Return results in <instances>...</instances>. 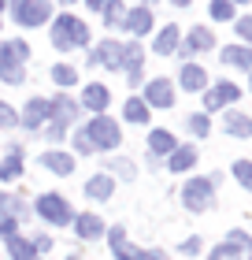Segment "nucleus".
Returning <instances> with one entry per match:
<instances>
[{"instance_id": "f257e3e1", "label": "nucleus", "mask_w": 252, "mask_h": 260, "mask_svg": "<svg viewBox=\"0 0 252 260\" xmlns=\"http://www.w3.org/2000/svg\"><path fill=\"white\" fill-rule=\"evenodd\" d=\"M52 41H56V49H75V45L89 41V30H86V22H78L70 15H59L56 26H52Z\"/></svg>"}, {"instance_id": "f03ea898", "label": "nucleus", "mask_w": 252, "mask_h": 260, "mask_svg": "<svg viewBox=\"0 0 252 260\" xmlns=\"http://www.w3.org/2000/svg\"><path fill=\"white\" fill-rule=\"evenodd\" d=\"M11 15H15L19 26H41L49 19V0H15Z\"/></svg>"}, {"instance_id": "7ed1b4c3", "label": "nucleus", "mask_w": 252, "mask_h": 260, "mask_svg": "<svg viewBox=\"0 0 252 260\" xmlns=\"http://www.w3.org/2000/svg\"><path fill=\"white\" fill-rule=\"evenodd\" d=\"M38 216L49 219L52 227H63V223L75 219V216H70V208H67V201L59 197V193H45V197H38Z\"/></svg>"}, {"instance_id": "20e7f679", "label": "nucleus", "mask_w": 252, "mask_h": 260, "mask_svg": "<svg viewBox=\"0 0 252 260\" xmlns=\"http://www.w3.org/2000/svg\"><path fill=\"white\" fill-rule=\"evenodd\" d=\"M211 193H215V182L211 179H193V182H186V190H182V201H186V208H208L211 205Z\"/></svg>"}, {"instance_id": "39448f33", "label": "nucleus", "mask_w": 252, "mask_h": 260, "mask_svg": "<svg viewBox=\"0 0 252 260\" xmlns=\"http://www.w3.org/2000/svg\"><path fill=\"white\" fill-rule=\"evenodd\" d=\"M89 141H93V149H112V145H119V126L107 119V115H97V119L89 123Z\"/></svg>"}, {"instance_id": "423d86ee", "label": "nucleus", "mask_w": 252, "mask_h": 260, "mask_svg": "<svg viewBox=\"0 0 252 260\" xmlns=\"http://www.w3.org/2000/svg\"><path fill=\"white\" fill-rule=\"evenodd\" d=\"M145 104H156V108H171L174 104V89H171V82L167 78H156L145 86Z\"/></svg>"}, {"instance_id": "0eeeda50", "label": "nucleus", "mask_w": 252, "mask_h": 260, "mask_svg": "<svg viewBox=\"0 0 252 260\" xmlns=\"http://www.w3.org/2000/svg\"><path fill=\"white\" fill-rule=\"evenodd\" d=\"M237 97H241V89H237L234 82H219V86H215L208 97H204V104L215 112V108H223V104H230V101H237Z\"/></svg>"}, {"instance_id": "6e6552de", "label": "nucleus", "mask_w": 252, "mask_h": 260, "mask_svg": "<svg viewBox=\"0 0 252 260\" xmlns=\"http://www.w3.org/2000/svg\"><path fill=\"white\" fill-rule=\"evenodd\" d=\"M107 242H112V249H115L119 260H137V249L126 242V231H123V227H112V231H107Z\"/></svg>"}, {"instance_id": "1a4fd4ad", "label": "nucleus", "mask_w": 252, "mask_h": 260, "mask_svg": "<svg viewBox=\"0 0 252 260\" xmlns=\"http://www.w3.org/2000/svg\"><path fill=\"white\" fill-rule=\"evenodd\" d=\"M204 86H208V75H204V67H197V63H186V67H182V89H189V93H200Z\"/></svg>"}, {"instance_id": "9d476101", "label": "nucleus", "mask_w": 252, "mask_h": 260, "mask_svg": "<svg viewBox=\"0 0 252 260\" xmlns=\"http://www.w3.org/2000/svg\"><path fill=\"white\" fill-rule=\"evenodd\" d=\"M245 249H248V234L234 231V234H230V242H226V245H219V249H215L211 256H215V260H223V256H241Z\"/></svg>"}, {"instance_id": "9b49d317", "label": "nucleus", "mask_w": 252, "mask_h": 260, "mask_svg": "<svg viewBox=\"0 0 252 260\" xmlns=\"http://www.w3.org/2000/svg\"><path fill=\"white\" fill-rule=\"evenodd\" d=\"M93 60H97V63H107V67H123V45H119V41H104Z\"/></svg>"}, {"instance_id": "f8f14e48", "label": "nucleus", "mask_w": 252, "mask_h": 260, "mask_svg": "<svg viewBox=\"0 0 252 260\" xmlns=\"http://www.w3.org/2000/svg\"><path fill=\"white\" fill-rule=\"evenodd\" d=\"M41 164H45L52 175H70V171H75V160H70L67 152H45Z\"/></svg>"}, {"instance_id": "ddd939ff", "label": "nucleus", "mask_w": 252, "mask_h": 260, "mask_svg": "<svg viewBox=\"0 0 252 260\" xmlns=\"http://www.w3.org/2000/svg\"><path fill=\"white\" fill-rule=\"evenodd\" d=\"M45 115H49V101H41V97H38V101H30V104H26V112H22V126H30V130H33V126H41V123H45Z\"/></svg>"}, {"instance_id": "4468645a", "label": "nucleus", "mask_w": 252, "mask_h": 260, "mask_svg": "<svg viewBox=\"0 0 252 260\" xmlns=\"http://www.w3.org/2000/svg\"><path fill=\"white\" fill-rule=\"evenodd\" d=\"M123 26H126L130 34H149V30H152V15H149V8L130 11V15L123 19Z\"/></svg>"}, {"instance_id": "2eb2a0df", "label": "nucleus", "mask_w": 252, "mask_h": 260, "mask_svg": "<svg viewBox=\"0 0 252 260\" xmlns=\"http://www.w3.org/2000/svg\"><path fill=\"white\" fill-rule=\"evenodd\" d=\"M75 101H67V97H56V101H49V115H52V119L59 123V126H63V123H70V119H75Z\"/></svg>"}, {"instance_id": "dca6fc26", "label": "nucleus", "mask_w": 252, "mask_h": 260, "mask_svg": "<svg viewBox=\"0 0 252 260\" xmlns=\"http://www.w3.org/2000/svg\"><path fill=\"white\" fill-rule=\"evenodd\" d=\"M112 190H115V182L107 179V175H93V179L86 182V193H89L93 201H107V197H112Z\"/></svg>"}, {"instance_id": "f3484780", "label": "nucleus", "mask_w": 252, "mask_h": 260, "mask_svg": "<svg viewBox=\"0 0 252 260\" xmlns=\"http://www.w3.org/2000/svg\"><path fill=\"white\" fill-rule=\"evenodd\" d=\"M75 231L82 234V238H100V234H104V223H100V216H89V212H86V216L75 219Z\"/></svg>"}, {"instance_id": "a211bd4d", "label": "nucleus", "mask_w": 252, "mask_h": 260, "mask_svg": "<svg viewBox=\"0 0 252 260\" xmlns=\"http://www.w3.org/2000/svg\"><path fill=\"white\" fill-rule=\"evenodd\" d=\"M223 60L230 63V67H245V71H252V52L245 49V45H230V49H223Z\"/></svg>"}, {"instance_id": "6ab92c4d", "label": "nucleus", "mask_w": 252, "mask_h": 260, "mask_svg": "<svg viewBox=\"0 0 252 260\" xmlns=\"http://www.w3.org/2000/svg\"><path fill=\"white\" fill-rule=\"evenodd\" d=\"M226 134H234V138H248L252 134V119L241 112H230L226 115Z\"/></svg>"}, {"instance_id": "aec40b11", "label": "nucleus", "mask_w": 252, "mask_h": 260, "mask_svg": "<svg viewBox=\"0 0 252 260\" xmlns=\"http://www.w3.org/2000/svg\"><path fill=\"white\" fill-rule=\"evenodd\" d=\"M82 104L93 112H104L107 108V89L104 86H86V93H82Z\"/></svg>"}, {"instance_id": "412c9836", "label": "nucleus", "mask_w": 252, "mask_h": 260, "mask_svg": "<svg viewBox=\"0 0 252 260\" xmlns=\"http://www.w3.org/2000/svg\"><path fill=\"white\" fill-rule=\"evenodd\" d=\"M149 149L156 156H167V152H174V138L167 134V130H152L149 134Z\"/></svg>"}, {"instance_id": "4be33fe9", "label": "nucleus", "mask_w": 252, "mask_h": 260, "mask_svg": "<svg viewBox=\"0 0 252 260\" xmlns=\"http://www.w3.org/2000/svg\"><path fill=\"white\" fill-rule=\"evenodd\" d=\"M0 78H4V82H11V86H19V82H22V63L0 52Z\"/></svg>"}, {"instance_id": "5701e85b", "label": "nucleus", "mask_w": 252, "mask_h": 260, "mask_svg": "<svg viewBox=\"0 0 252 260\" xmlns=\"http://www.w3.org/2000/svg\"><path fill=\"white\" fill-rule=\"evenodd\" d=\"M193 160H197V149L186 145V149H174L167 164H171V171H186V168H193Z\"/></svg>"}, {"instance_id": "b1692460", "label": "nucleus", "mask_w": 252, "mask_h": 260, "mask_svg": "<svg viewBox=\"0 0 252 260\" xmlns=\"http://www.w3.org/2000/svg\"><path fill=\"white\" fill-rule=\"evenodd\" d=\"M215 45V38H211V30H204V26H197L193 34H189V45H186V52H204V49H211Z\"/></svg>"}, {"instance_id": "393cba45", "label": "nucleus", "mask_w": 252, "mask_h": 260, "mask_svg": "<svg viewBox=\"0 0 252 260\" xmlns=\"http://www.w3.org/2000/svg\"><path fill=\"white\" fill-rule=\"evenodd\" d=\"M19 175H22V156H19V152H11V156L8 160H0V179H19Z\"/></svg>"}, {"instance_id": "a878e982", "label": "nucleus", "mask_w": 252, "mask_h": 260, "mask_svg": "<svg viewBox=\"0 0 252 260\" xmlns=\"http://www.w3.org/2000/svg\"><path fill=\"white\" fill-rule=\"evenodd\" d=\"M174 49H178V30H174V26H167L160 38H156V52L167 56V52H174Z\"/></svg>"}, {"instance_id": "bb28decb", "label": "nucleus", "mask_w": 252, "mask_h": 260, "mask_svg": "<svg viewBox=\"0 0 252 260\" xmlns=\"http://www.w3.org/2000/svg\"><path fill=\"white\" fill-rule=\"evenodd\" d=\"M0 212H8V219H22L26 216V205L15 197H8V193H0Z\"/></svg>"}, {"instance_id": "cd10ccee", "label": "nucleus", "mask_w": 252, "mask_h": 260, "mask_svg": "<svg viewBox=\"0 0 252 260\" xmlns=\"http://www.w3.org/2000/svg\"><path fill=\"white\" fill-rule=\"evenodd\" d=\"M8 253H11V260H33V245L22 238H8Z\"/></svg>"}, {"instance_id": "c85d7f7f", "label": "nucleus", "mask_w": 252, "mask_h": 260, "mask_svg": "<svg viewBox=\"0 0 252 260\" xmlns=\"http://www.w3.org/2000/svg\"><path fill=\"white\" fill-rule=\"evenodd\" d=\"M126 119H130V123H145V119H149V104L137 101V97L126 101Z\"/></svg>"}, {"instance_id": "c756f323", "label": "nucleus", "mask_w": 252, "mask_h": 260, "mask_svg": "<svg viewBox=\"0 0 252 260\" xmlns=\"http://www.w3.org/2000/svg\"><path fill=\"white\" fill-rule=\"evenodd\" d=\"M52 78L59 82V86H75V82H78V75H75L67 63H56V67H52Z\"/></svg>"}, {"instance_id": "7c9ffc66", "label": "nucleus", "mask_w": 252, "mask_h": 260, "mask_svg": "<svg viewBox=\"0 0 252 260\" xmlns=\"http://www.w3.org/2000/svg\"><path fill=\"white\" fill-rule=\"evenodd\" d=\"M234 175H237V182H241L245 190H252V164L248 160H237L234 164Z\"/></svg>"}, {"instance_id": "2f4dec72", "label": "nucleus", "mask_w": 252, "mask_h": 260, "mask_svg": "<svg viewBox=\"0 0 252 260\" xmlns=\"http://www.w3.org/2000/svg\"><path fill=\"white\" fill-rule=\"evenodd\" d=\"M211 19H234V4L230 0H211Z\"/></svg>"}, {"instance_id": "473e14b6", "label": "nucleus", "mask_w": 252, "mask_h": 260, "mask_svg": "<svg viewBox=\"0 0 252 260\" xmlns=\"http://www.w3.org/2000/svg\"><path fill=\"white\" fill-rule=\"evenodd\" d=\"M4 56H11V60H26L30 56V49H26V41H11V45H4Z\"/></svg>"}, {"instance_id": "72a5a7b5", "label": "nucleus", "mask_w": 252, "mask_h": 260, "mask_svg": "<svg viewBox=\"0 0 252 260\" xmlns=\"http://www.w3.org/2000/svg\"><path fill=\"white\" fill-rule=\"evenodd\" d=\"M104 19L107 22H123L126 15H123V4H119V0H107V4H104Z\"/></svg>"}, {"instance_id": "f704fd0d", "label": "nucleus", "mask_w": 252, "mask_h": 260, "mask_svg": "<svg viewBox=\"0 0 252 260\" xmlns=\"http://www.w3.org/2000/svg\"><path fill=\"white\" fill-rule=\"evenodd\" d=\"M189 130H193L197 138L208 134V115H189Z\"/></svg>"}, {"instance_id": "c9c22d12", "label": "nucleus", "mask_w": 252, "mask_h": 260, "mask_svg": "<svg viewBox=\"0 0 252 260\" xmlns=\"http://www.w3.org/2000/svg\"><path fill=\"white\" fill-rule=\"evenodd\" d=\"M112 171H119L123 179H134V164H130V160H115V164H112Z\"/></svg>"}, {"instance_id": "e433bc0d", "label": "nucleus", "mask_w": 252, "mask_h": 260, "mask_svg": "<svg viewBox=\"0 0 252 260\" xmlns=\"http://www.w3.org/2000/svg\"><path fill=\"white\" fill-rule=\"evenodd\" d=\"M75 145H78V152H93V141H89L86 130H78V134H75Z\"/></svg>"}, {"instance_id": "4c0bfd02", "label": "nucleus", "mask_w": 252, "mask_h": 260, "mask_svg": "<svg viewBox=\"0 0 252 260\" xmlns=\"http://www.w3.org/2000/svg\"><path fill=\"white\" fill-rule=\"evenodd\" d=\"M11 123H15V112L8 104H0V126H11Z\"/></svg>"}, {"instance_id": "58836bf2", "label": "nucleus", "mask_w": 252, "mask_h": 260, "mask_svg": "<svg viewBox=\"0 0 252 260\" xmlns=\"http://www.w3.org/2000/svg\"><path fill=\"white\" fill-rule=\"evenodd\" d=\"M0 234H4V238H15V219H0Z\"/></svg>"}, {"instance_id": "ea45409f", "label": "nucleus", "mask_w": 252, "mask_h": 260, "mask_svg": "<svg viewBox=\"0 0 252 260\" xmlns=\"http://www.w3.org/2000/svg\"><path fill=\"white\" fill-rule=\"evenodd\" d=\"M237 34H241V38H248V41H252V19H241V22H237Z\"/></svg>"}, {"instance_id": "a19ab883", "label": "nucleus", "mask_w": 252, "mask_h": 260, "mask_svg": "<svg viewBox=\"0 0 252 260\" xmlns=\"http://www.w3.org/2000/svg\"><path fill=\"white\" fill-rule=\"evenodd\" d=\"M197 249H200V238H189V242L182 245V253H197Z\"/></svg>"}, {"instance_id": "79ce46f5", "label": "nucleus", "mask_w": 252, "mask_h": 260, "mask_svg": "<svg viewBox=\"0 0 252 260\" xmlns=\"http://www.w3.org/2000/svg\"><path fill=\"white\" fill-rule=\"evenodd\" d=\"M137 260H167V256H163V253H156V249H152V253H137Z\"/></svg>"}, {"instance_id": "37998d69", "label": "nucleus", "mask_w": 252, "mask_h": 260, "mask_svg": "<svg viewBox=\"0 0 252 260\" xmlns=\"http://www.w3.org/2000/svg\"><path fill=\"white\" fill-rule=\"evenodd\" d=\"M104 4H107V0H89V8H100V11H104Z\"/></svg>"}, {"instance_id": "c03bdc74", "label": "nucleus", "mask_w": 252, "mask_h": 260, "mask_svg": "<svg viewBox=\"0 0 252 260\" xmlns=\"http://www.w3.org/2000/svg\"><path fill=\"white\" fill-rule=\"evenodd\" d=\"M174 4H182V8H186V4H189V0H174Z\"/></svg>"}, {"instance_id": "a18cd8bd", "label": "nucleus", "mask_w": 252, "mask_h": 260, "mask_svg": "<svg viewBox=\"0 0 252 260\" xmlns=\"http://www.w3.org/2000/svg\"><path fill=\"white\" fill-rule=\"evenodd\" d=\"M63 4H70V0H63Z\"/></svg>"}, {"instance_id": "49530a36", "label": "nucleus", "mask_w": 252, "mask_h": 260, "mask_svg": "<svg viewBox=\"0 0 252 260\" xmlns=\"http://www.w3.org/2000/svg\"><path fill=\"white\" fill-rule=\"evenodd\" d=\"M70 260H78V256H70Z\"/></svg>"}, {"instance_id": "de8ad7c7", "label": "nucleus", "mask_w": 252, "mask_h": 260, "mask_svg": "<svg viewBox=\"0 0 252 260\" xmlns=\"http://www.w3.org/2000/svg\"><path fill=\"white\" fill-rule=\"evenodd\" d=\"M0 4H4V0H0Z\"/></svg>"}, {"instance_id": "09e8293b", "label": "nucleus", "mask_w": 252, "mask_h": 260, "mask_svg": "<svg viewBox=\"0 0 252 260\" xmlns=\"http://www.w3.org/2000/svg\"><path fill=\"white\" fill-rule=\"evenodd\" d=\"M149 4H152V0H149Z\"/></svg>"}, {"instance_id": "8fccbe9b", "label": "nucleus", "mask_w": 252, "mask_h": 260, "mask_svg": "<svg viewBox=\"0 0 252 260\" xmlns=\"http://www.w3.org/2000/svg\"><path fill=\"white\" fill-rule=\"evenodd\" d=\"M241 4H245V0H241Z\"/></svg>"}, {"instance_id": "3c124183", "label": "nucleus", "mask_w": 252, "mask_h": 260, "mask_svg": "<svg viewBox=\"0 0 252 260\" xmlns=\"http://www.w3.org/2000/svg\"><path fill=\"white\" fill-rule=\"evenodd\" d=\"M211 260H215V256H211Z\"/></svg>"}]
</instances>
